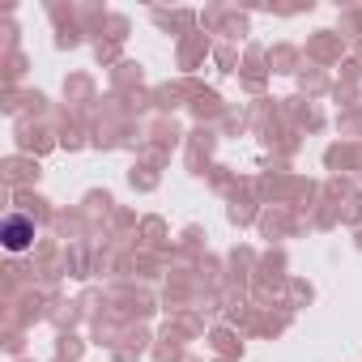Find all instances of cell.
Wrapping results in <instances>:
<instances>
[{"label":"cell","mask_w":362,"mask_h":362,"mask_svg":"<svg viewBox=\"0 0 362 362\" xmlns=\"http://www.w3.org/2000/svg\"><path fill=\"white\" fill-rule=\"evenodd\" d=\"M30 239H35V222H26V218H9L5 222V247L9 252H22Z\"/></svg>","instance_id":"cell-1"}]
</instances>
